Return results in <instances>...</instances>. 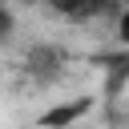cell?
<instances>
[{
  "instance_id": "obj_4",
  "label": "cell",
  "mask_w": 129,
  "mask_h": 129,
  "mask_svg": "<svg viewBox=\"0 0 129 129\" xmlns=\"http://www.w3.org/2000/svg\"><path fill=\"white\" fill-rule=\"evenodd\" d=\"M12 32H16V12L8 0H0V40H12Z\"/></svg>"
},
{
  "instance_id": "obj_3",
  "label": "cell",
  "mask_w": 129,
  "mask_h": 129,
  "mask_svg": "<svg viewBox=\"0 0 129 129\" xmlns=\"http://www.w3.org/2000/svg\"><path fill=\"white\" fill-rule=\"evenodd\" d=\"M89 109H93V97H77V101H69V105L60 101V105H52L48 113H40L36 125H40V129H73V121L85 117Z\"/></svg>"
},
{
  "instance_id": "obj_2",
  "label": "cell",
  "mask_w": 129,
  "mask_h": 129,
  "mask_svg": "<svg viewBox=\"0 0 129 129\" xmlns=\"http://www.w3.org/2000/svg\"><path fill=\"white\" fill-rule=\"evenodd\" d=\"M64 69H69V52L60 44H32L24 52V77L32 85H40V89L56 85L64 77Z\"/></svg>"
},
{
  "instance_id": "obj_1",
  "label": "cell",
  "mask_w": 129,
  "mask_h": 129,
  "mask_svg": "<svg viewBox=\"0 0 129 129\" xmlns=\"http://www.w3.org/2000/svg\"><path fill=\"white\" fill-rule=\"evenodd\" d=\"M44 8L69 24H93V20H121L125 16V0H44Z\"/></svg>"
}]
</instances>
